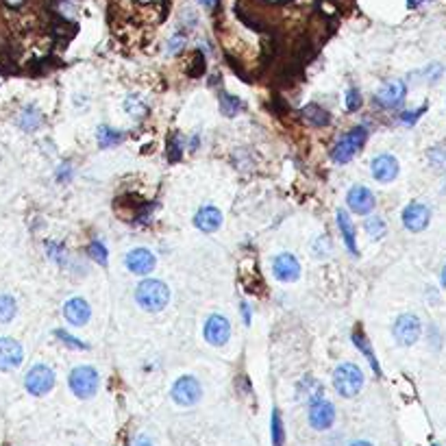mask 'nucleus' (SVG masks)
<instances>
[{"instance_id":"1","label":"nucleus","mask_w":446,"mask_h":446,"mask_svg":"<svg viewBox=\"0 0 446 446\" xmlns=\"http://www.w3.org/2000/svg\"><path fill=\"white\" fill-rule=\"evenodd\" d=\"M135 301L146 312H161L170 303V287L159 279H146L137 285Z\"/></svg>"},{"instance_id":"2","label":"nucleus","mask_w":446,"mask_h":446,"mask_svg":"<svg viewBox=\"0 0 446 446\" xmlns=\"http://www.w3.org/2000/svg\"><path fill=\"white\" fill-rule=\"evenodd\" d=\"M333 388L340 397L353 399L362 392L364 388V373L362 368H357L355 364H340L333 373Z\"/></svg>"},{"instance_id":"3","label":"nucleus","mask_w":446,"mask_h":446,"mask_svg":"<svg viewBox=\"0 0 446 446\" xmlns=\"http://www.w3.org/2000/svg\"><path fill=\"white\" fill-rule=\"evenodd\" d=\"M368 139V129L366 126H355L331 150V159L336 163H349L357 152H360Z\"/></svg>"},{"instance_id":"4","label":"nucleus","mask_w":446,"mask_h":446,"mask_svg":"<svg viewBox=\"0 0 446 446\" xmlns=\"http://www.w3.org/2000/svg\"><path fill=\"white\" fill-rule=\"evenodd\" d=\"M98 373L92 366H76L70 373V390L76 399H92L98 392Z\"/></svg>"},{"instance_id":"5","label":"nucleus","mask_w":446,"mask_h":446,"mask_svg":"<svg viewBox=\"0 0 446 446\" xmlns=\"http://www.w3.org/2000/svg\"><path fill=\"white\" fill-rule=\"evenodd\" d=\"M24 388L33 397H44L50 390L55 388V373L53 368H48L46 364H37L24 377Z\"/></svg>"},{"instance_id":"6","label":"nucleus","mask_w":446,"mask_h":446,"mask_svg":"<svg viewBox=\"0 0 446 446\" xmlns=\"http://www.w3.org/2000/svg\"><path fill=\"white\" fill-rule=\"evenodd\" d=\"M392 333L401 347H412V344L418 342L420 333H423V322H420V318L414 314H403L397 318V322H394Z\"/></svg>"},{"instance_id":"7","label":"nucleus","mask_w":446,"mask_h":446,"mask_svg":"<svg viewBox=\"0 0 446 446\" xmlns=\"http://www.w3.org/2000/svg\"><path fill=\"white\" fill-rule=\"evenodd\" d=\"M202 388L194 377H178L172 386V401L181 407H192L200 401Z\"/></svg>"},{"instance_id":"8","label":"nucleus","mask_w":446,"mask_h":446,"mask_svg":"<svg viewBox=\"0 0 446 446\" xmlns=\"http://www.w3.org/2000/svg\"><path fill=\"white\" fill-rule=\"evenodd\" d=\"M336 423V407L333 403H329L327 399H314L309 403V425L316 431H327L331 425Z\"/></svg>"},{"instance_id":"9","label":"nucleus","mask_w":446,"mask_h":446,"mask_svg":"<svg viewBox=\"0 0 446 446\" xmlns=\"http://www.w3.org/2000/svg\"><path fill=\"white\" fill-rule=\"evenodd\" d=\"M202 336H205V340L211 344V347H222V344H226L228 338H231V322H228L224 316L213 314L207 318L205 329H202Z\"/></svg>"},{"instance_id":"10","label":"nucleus","mask_w":446,"mask_h":446,"mask_svg":"<svg viewBox=\"0 0 446 446\" xmlns=\"http://www.w3.org/2000/svg\"><path fill=\"white\" fill-rule=\"evenodd\" d=\"M429 220H431V211L427 205H423V202H410V205L403 209V224L407 231H412V233L425 231L429 226Z\"/></svg>"},{"instance_id":"11","label":"nucleus","mask_w":446,"mask_h":446,"mask_svg":"<svg viewBox=\"0 0 446 446\" xmlns=\"http://www.w3.org/2000/svg\"><path fill=\"white\" fill-rule=\"evenodd\" d=\"M272 272H274V279H279V281L292 283L301 277V263H298V259L294 257V255L281 253L272 261Z\"/></svg>"},{"instance_id":"12","label":"nucleus","mask_w":446,"mask_h":446,"mask_svg":"<svg viewBox=\"0 0 446 446\" xmlns=\"http://www.w3.org/2000/svg\"><path fill=\"white\" fill-rule=\"evenodd\" d=\"M24 360V351L14 338H0V371H16Z\"/></svg>"},{"instance_id":"13","label":"nucleus","mask_w":446,"mask_h":446,"mask_svg":"<svg viewBox=\"0 0 446 446\" xmlns=\"http://www.w3.org/2000/svg\"><path fill=\"white\" fill-rule=\"evenodd\" d=\"M124 263H126V268H129V272H133V274H150L152 270H155L157 259L148 248H133V250H129V255H126Z\"/></svg>"},{"instance_id":"14","label":"nucleus","mask_w":446,"mask_h":446,"mask_svg":"<svg viewBox=\"0 0 446 446\" xmlns=\"http://www.w3.org/2000/svg\"><path fill=\"white\" fill-rule=\"evenodd\" d=\"M347 202H349V207L353 213H360V215H368L375 205H377V200H375V194L371 192L368 187L364 185H355L349 189V196H347Z\"/></svg>"},{"instance_id":"15","label":"nucleus","mask_w":446,"mask_h":446,"mask_svg":"<svg viewBox=\"0 0 446 446\" xmlns=\"http://www.w3.org/2000/svg\"><path fill=\"white\" fill-rule=\"evenodd\" d=\"M407 96V85L403 81H390L377 92V103L386 109H394L399 107Z\"/></svg>"},{"instance_id":"16","label":"nucleus","mask_w":446,"mask_h":446,"mask_svg":"<svg viewBox=\"0 0 446 446\" xmlns=\"http://www.w3.org/2000/svg\"><path fill=\"white\" fill-rule=\"evenodd\" d=\"M371 170H373L375 181L390 183L399 176V161H397V157H392V155H379V157L373 159Z\"/></svg>"},{"instance_id":"17","label":"nucleus","mask_w":446,"mask_h":446,"mask_svg":"<svg viewBox=\"0 0 446 446\" xmlns=\"http://www.w3.org/2000/svg\"><path fill=\"white\" fill-rule=\"evenodd\" d=\"M63 316L66 320L74 327H83L89 322L92 318V309H89V303L83 298H70L66 305H63Z\"/></svg>"},{"instance_id":"18","label":"nucleus","mask_w":446,"mask_h":446,"mask_svg":"<svg viewBox=\"0 0 446 446\" xmlns=\"http://www.w3.org/2000/svg\"><path fill=\"white\" fill-rule=\"evenodd\" d=\"M194 224L202 233H213V231H218L222 224V213L218 207H211V205L200 207L198 213L194 215Z\"/></svg>"},{"instance_id":"19","label":"nucleus","mask_w":446,"mask_h":446,"mask_svg":"<svg viewBox=\"0 0 446 446\" xmlns=\"http://www.w3.org/2000/svg\"><path fill=\"white\" fill-rule=\"evenodd\" d=\"M338 226H340V233H342L344 242H347V248L353 255L360 253V250H357V242H355V226L351 222V215L344 209H338Z\"/></svg>"},{"instance_id":"20","label":"nucleus","mask_w":446,"mask_h":446,"mask_svg":"<svg viewBox=\"0 0 446 446\" xmlns=\"http://www.w3.org/2000/svg\"><path fill=\"white\" fill-rule=\"evenodd\" d=\"M353 342H355V347L360 349L364 355H366V360H368V364L373 366V371H375V375L379 377L381 375V368H379V364H377V357H375V353H373V349L368 347V340H366V336L362 333V331H355L353 333Z\"/></svg>"},{"instance_id":"21","label":"nucleus","mask_w":446,"mask_h":446,"mask_svg":"<svg viewBox=\"0 0 446 446\" xmlns=\"http://www.w3.org/2000/svg\"><path fill=\"white\" fill-rule=\"evenodd\" d=\"M122 139H124V133L113 131L111 126H107V124L98 126V146L100 148H111V146L120 144Z\"/></svg>"},{"instance_id":"22","label":"nucleus","mask_w":446,"mask_h":446,"mask_svg":"<svg viewBox=\"0 0 446 446\" xmlns=\"http://www.w3.org/2000/svg\"><path fill=\"white\" fill-rule=\"evenodd\" d=\"M303 116H305V120H307L309 124H314V126H325V124L331 122L329 113L322 107H318V105H307V107L303 109Z\"/></svg>"},{"instance_id":"23","label":"nucleus","mask_w":446,"mask_h":446,"mask_svg":"<svg viewBox=\"0 0 446 446\" xmlns=\"http://www.w3.org/2000/svg\"><path fill=\"white\" fill-rule=\"evenodd\" d=\"M18 122H20V126H22L24 131H35L37 126L42 124V113L37 111L35 107H24Z\"/></svg>"},{"instance_id":"24","label":"nucleus","mask_w":446,"mask_h":446,"mask_svg":"<svg viewBox=\"0 0 446 446\" xmlns=\"http://www.w3.org/2000/svg\"><path fill=\"white\" fill-rule=\"evenodd\" d=\"M18 314V305H16V298L9 296V294H0V322L7 325L16 318Z\"/></svg>"},{"instance_id":"25","label":"nucleus","mask_w":446,"mask_h":446,"mask_svg":"<svg viewBox=\"0 0 446 446\" xmlns=\"http://www.w3.org/2000/svg\"><path fill=\"white\" fill-rule=\"evenodd\" d=\"M364 228H366V233L371 235L373 239H381V237L386 235V231H388V226H386L384 218H379V215H373V218H368V220L364 222Z\"/></svg>"},{"instance_id":"26","label":"nucleus","mask_w":446,"mask_h":446,"mask_svg":"<svg viewBox=\"0 0 446 446\" xmlns=\"http://www.w3.org/2000/svg\"><path fill=\"white\" fill-rule=\"evenodd\" d=\"M239 109H242V103H239L237 96H231V94H222L220 96V111H222V116L235 118Z\"/></svg>"},{"instance_id":"27","label":"nucleus","mask_w":446,"mask_h":446,"mask_svg":"<svg viewBox=\"0 0 446 446\" xmlns=\"http://www.w3.org/2000/svg\"><path fill=\"white\" fill-rule=\"evenodd\" d=\"M272 446H283L285 444V431H283V420L281 412L272 410Z\"/></svg>"},{"instance_id":"28","label":"nucleus","mask_w":446,"mask_h":446,"mask_svg":"<svg viewBox=\"0 0 446 446\" xmlns=\"http://www.w3.org/2000/svg\"><path fill=\"white\" fill-rule=\"evenodd\" d=\"M87 253H89V257H92L94 261H98L100 266H107V257H109V255H107V248H105L103 242H98V239L92 242Z\"/></svg>"},{"instance_id":"29","label":"nucleus","mask_w":446,"mask_h":446,"mask_svg":"<svg viewBox=\"0 0 446 446\" xmlns=\"http://www.w3.org/2000/svg\"><path fill=\"white\" fill-rule=\"evenodd\" d=\"M55 336L66 344V347H70V349H74V351H87L89 347L85 342H81V340H76V338H72L68 331H63V329H59V331H55Z\"/></svg>"},{"instance_id":"30","label":"nucleus","mask_w":446,"mask_h":446,"mask_svg":"<svg viewBox=\"0 0 446 446\" xmlns=\"http://www.w3.org/2000/svg\"><path fill=\"white\" fill-rule=\"evenodd\" d=\"M429 161L433 168L446 170V148H431L429 150Z\"/></svg>"},{"instance_id":"31","label":"nucleus","mask_w":446,"mask_h":446,"mask_svg":"<svg viewBox=\"0 0 446 446\" xmlns=\"http://www.w3.org/2000/svg\"><path fill=\"white\" fill-rule=\"evenodd\" d=\"M362 107V94L357 92V87H351L347 92V109L349 111H357Z\"/></svg>"},{"instance_id":"32","label":"nucleus","mask_w":446,"mask_h":446,"mask_svg":"<svg viewBox=\"0 0 446 446\" xmlns=\"http://www.w3.org/2000/svg\"><path fill=\"white\" fill-rule=\"evenodd\" d=\"M423 113H425V107H420L416 111H405L403 116H401V122L407 124V126H412V124H416V120L423 116Z\"/></svg>"},{"instance_id":"33","label":"nucleus","mask_w":446,"mask_h":446,"mask_svg":"<svg viewBox=\"0 0 446 446\" xmlns=\"http://www.w3.org/2000/svg\"><path fill=\"white\" fill-rule=\"evenodd\" d=\"M183 44H185V35H183V33H174V35H172V40H170V53L176 55L178 50L183 48Z\"/></svg>"},{"instance_id":"34","label":"nucleus","mask_w":446,"mask_h":446,"mask_svg":"<svg viewBox=\"0 0 446 446\" xmlns=\"http://www.w3.org/2000/svg\"><path fill=\"white\" fill-rule=\"evenodd\" d=\"M126 111H129L131 116H142V113L146 111V107H144L142 103H139L137 98H135V105H133V100L129 98V100H126Z\"/></svg>"},{"instance_id":"35","label":"nucleus","mask_w":446,"mask_h":446,"mask_svg":"<svg viewBox=\"0 0 446 446\" xmlns=\"http://www.w3.org/2000/svg\"><path fill=\"white\" fill-rule=\"evenodd\" d=\"M442 72H444L442 63H433V66H429V68H427V72H425V74H427V79L433 83V81H438V79H440Z\"/></svg>"},{"instance_id":"36","label":"nucleus","mask_w":446,"mask_h":446,"mask_svg":"<svg viewBox=\"0 0 446 446\" xmlns=\"http://www.w3.org/2000/svg\"><path fill=\"white\" fill-rule=\"evenodd\" d=\"M242 314H244V325H250V305L242 303Z\"/></svg>"},{"instance_id":"37","label":"nucleus","mask_w":446,"mask_h":446,"mask_svg":"<svg viewBox=\"0 0 446 446\" xmlns=\"http://www.w3.org/2000/svg\"><path fill=\"white\" fill-rule=\"evenodd\" d=\"M135 446H152V442H150V440H148L146 436H142V438H137Z\"/></svg>"},{"instance_id":"38","label":"nucleus","mask_w":446,"mask_h":446,"mask_svg":"<svg viewBox=\"0 0 446 446\" xmlns=\"http://www.w3.org/2000/svg\"><path fill=\"white\" fill-rule=\"evenodd\" d=\"M202 5H205L207 9H213L215 7V3H218V0H200Z\"/></svg>"},{"instance_id":"39","label":"nucleus","mask_w":446,"mask_h":446,"mask_svg":"<svg viewBox=\"0 0 446 446\" xmlns=\"http://www.w3.org/2000/svg\"><path fill=\"white\" fill-rule=\"evenodd\" d=\"M440 281H442V285L446 287V263H444V268H442V272H440Z\"/></svg>"},{"instance_id":"40","label":"nucleus","mask_w":446,"mask_h":446,"mask_svg":"<svg viewBox=\"0 0 446 446\" xmlns=\"http://www.w3.org/2000/svg\"><path fill=\"white\" fill-rule=\"evenodd\" d=\"M351 446H373L371 442H366V440H357V442H353Z\"/></svg>"},{"instance_id":"41","label":"nucleus","mask_w":446,"mask_h":446,"mask_svg":"<svg viewBox=\"0 0 446 446\" xmlns=\"http://www.w3.org/2000/svg\"><path fill=\"white\" fill-rule=\"evenodd\" d=\"M11 5H18V3H22V0H9Z\"/></svg>"},{"instance_id":"42","label":"nucleus","mask_w":446,"mask_h":446,"mask_svg":"<svg viewBox=\"0 0 446 446\" xmlns=\"http://www.w3.org/2000/svg\"><path fill=\"white\" fill-rule=\"evenodd\" d=\"M433 446H440V444H433Z\"/></svg>"}]
</instances>
